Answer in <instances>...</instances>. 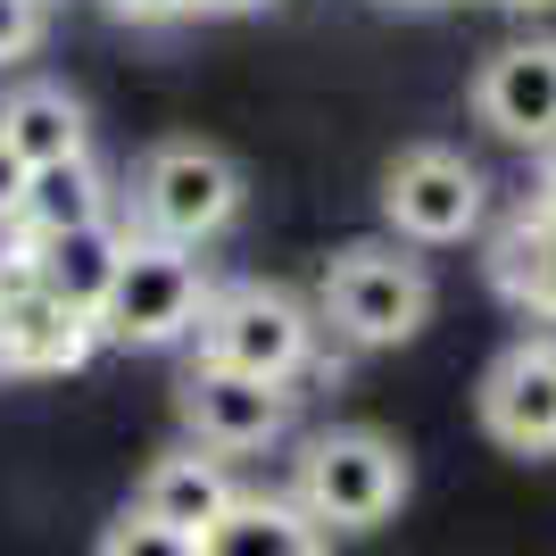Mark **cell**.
Instances as JSON below:
<instances>
[{
  "instance_id": "obj_20",
  "label": "cell",
  "mask_w": 556,
  "mask_h": 556,
  "mask_svg": "<svg viewBox=\"0 0 556 556\" xmlns=\"http://www.w3.org/2000/svg\"><path fill=\"white\" fill-rule=\"evenodd\" d=\"M17 200H25V159L9 150V141H0V225L17 216Z\"/></svg>"
},
{
  "instance_id": "obj_8",
  "label": "cell",
  "mask_w": 556,
  "mask_h": 556,
  "mask_svg": "<svg viewBox=\"0 0 556 556\" xmlns=\"http://www.w3.org/2000/svg\"><path fill=\"white\" fill-rule=\"evenodd\" d=\"M482 432L515 457H548L556 448V357L540 341H515L482 374Z\"/></svg>"
},
{
  "instance_id": "obj_25",
  "label": "cell",
  "mask_w": 556,
  "mask_h": 556,
  "mask_svg": "<svg viewBox=\"0 0 556 556\" xmlns=\"http://www.w3.org/2000/svg\"><path fill=\"white\" fill-rule=\"evenodd\" d=\"M382 9H457V0H382Z\"/></svg>"
},
{
  "instance_id": "obj_18",
  "label": "cell",
  "mask_w": 556,
  "mask_h": 556,
  "mask_svg": "<svg viewBox=\"0 0 556 556\" xmlns=\"http://www.w3.org/2000/svg\"><path fill=\"white\" fill-rule=\"evenodd\" d=\"M42 0H0V67H9V59H25V50L42 42Z\"/></svg>"
},
{
  "instance_id": "obj_12",
  "label": "cell",
  "mask_w": 556,
  "mask_h": 556,
  "mask_svg": "<svg viewBox=\"0 0 556 556\" xmlns=\"http://www.w3.org/2000/svg\"><path fill=\"white\" fill-rule=\"evenodd\" d=\"M125 241H134V232L100 216V225H75V232H42V241H25V250H34V282H42L50 300L100 316L116 266H125Z\"/></svg>"
},
{
  "instance_id": "obj_15",
  "label": "cell",
  "mask_w": 556,
  "mask_h": 556,
  "mask_svg": "<svg viewBox=\"0 0 556 556\" xmlns=\"http://www.w3.org/2000/svg\"><path fill=\"white\" fill-rule=\"evenodd\" d=\"M325 523L300 507V498H232V515L200 540V556H325Z\"/></svg>"
},
{
  "instance_id": "obj_16",
  "label": "cell",
  "mask_w": 556,
  "mask_h": 556,
  "mask_svg": "<svg viewBox=\"0 0 556 556\" xmlns=\"http://www.w3.org/2000/svg\"><path fill=\"white\" fill-rule=\"evenodd\" d=\"M109 216V184H100L92 150L84 159H59V166H34L25 175V200L9 225L25 232V241H42V232H75V225H100Z\"/></svg>"
},
{
  "instance_id": "obj_21",
  "label": "cell",
  "mask_w": 556,
  "mask_h": 556,
  "mask_svg": "<svg viewBox=\"0 0 556 556\" xmlns=\"http://www.w3.org/2000/svg\"><path fill=\"white\" fill-rule=\"evenodd\" d=\"M532 159H540V184L556 191V134H540V141H532Z\"/></svg>"
},
{
  "instance_id": "obj_26",
  "label": "cell",
  "mask_w": 556,
  "mask_h": 556,
  "mask_svg": "<svg viewBox=\"0 0 556 556\" xmlns=\"http://www.w3.org/2000/svg\"><path fill=\"white\" fill-rule=\"evenodd\" d=\"M540 208H548V216H556V191H548V200H540Z\"/></svg>"
},
{
  "instance_id": "obj_2",
  "label": "cell",
  "mask_w": 556,
  "mask_h": 556,
  "mask_svg": "<svg viewBox=\"0 0 556 556\" xmlns=\"http://www.w3.org/2000/svg\"><path fill=\"white\" fill-rule=\"evenodd\" d=\"M200 307H208V266H200V250L159 241V232H134L92 325H100V341L166 349V341H191V332H200Z\"/></svg>"
},
{
  "instance_id": "obj_19",
  "label": "cell",
  "mask_w": 556,
  "mask_h": 556,
  "mask_svg": "<svg viewBox=\"0 0 556 556\" xmlns=\"http://www.w3.org/2000/svg\"><path fill=\"white\" fill-rule=\"evenodd\" d=\"M109 17H125V25H175V17H200V0H109Z\"/></svg>"
},
{
  "instance_id": "obj_1",
  "label": "cell",
  "mask_w": 556,
  "mask_h": 556,
  "mask_svg": "<svg viewBox=\"0 0 556 556\" xmlns=\"http://www.w3.org/2000/svg\"><path fill=\"white\" fill-rule=\"evenodd\" d=\"M325 325L357 349H399L432 325V275L424 257H407L399 241H349L341 257L325 266Z\"/></svg>"
},
{
  "instance_id": "obj_9",
  "label": "cell",
  "mask_w": 556,
  "mask_h": 556,
  "mask_svg": "<svg viewBox=\"0 0 556 556\" xmlns=\"http://www.w3.org/2000/svg\"><path fill=\"white\" fill-rule=\"evenodd\" d=\"M100 349V325L84 307L50 300L42 282L0 291V374H75Z\"/></svg>"
},
{
  "instance_id": "obj_14",
  "label": "cell",
  "mask_w": 556,
  "mask_h": 556,
  "mask_svg": "<svg viewBox=\"0 0 556 556\" xmlns=\"http://www.w3.org/2000/svg\"><path fill=\"white\" fill-rule=\"evenodd\" d=\"M490 291L507 307H523V316H548L556 307V216L548 208H523L515 225H498V241H490Z\"/></svg>"
},
{
  "instance_id": "obj_17",
  "label": "cell",
  "mask_w": 556,
  "mask_h": 556,
  "mask_svg": "<svg viewBox=\"0 0 556 556\" xmlns=\"http://www.w3.org/2000/svg\"><path fill=\"white\" fill-rule=\"evenodd\" d=\"M100 556H200V540L191 532H166V523H150V515H116L109 540H100Z\"/></svg>"
},
{
  "instance_id": "obj_3",
  "label": "cell",
  "mask_w": 556,
  "mask_h": 556,
  "mask_svg": "<svg viewBox=\"0 0 556 556\" xmlns=\"http://www.w3.org/2000/svg\"><path fill=\"white\" fill-rule=\"evenodd\" d=\"M325 532H374L391 523L399 498H407V457L399 441L366 432V424H341V432H316L300 457V490H291Z\"/></svg>"
},
{
  "instance_id": "obj_7",
  "label": "cell",
  "mask_w": 556,
  "mask_h": 556,
  "mask_svg": "<svg viewBox=\"0 0 556 556\" xmlns=\"http://www.w3.org/2000/svg\"><path fill=\"white\" fill-rule=\"evenodd\" d=\"M291 424V382H266V374H232V366H200L184 374V432L216 457H250V448L282 441Z\"/></svg>"
},
{
  "instance_id": "obj_11",
  "label": "cell",
  "mask_w": 556,
  "mask_h": 556,
  "mask_svg": "<svg viewBox=\"0 0 556 556\" xmlns=\"http://www.w3.org/2000/svg\"><path fill=\"white\" fill-rule=\"evenodd\" d=\"M232 498H241V482H232V465L216 457V448H166L150 473H141L134 490V515H150V523H166V532H191L208 540L216 523L232 515Z\"/></svg>"
},
{
  "instance_id": "obj_22",
  "label": "cell",
  "mask_w": 556,
  "mask_h": 556,
  "mask_svg": "<svg viewBox=\"0 0 556 556\" xmlns=\"http://www.w3.org/2000/svg\"><path fill=\"white\" fill-rule=\"evenodd\" d=\"M208 17H250V9H266V0H200Z\"/></svg>"
},
{
  "instance_id": "obj_13",
  "label": "cell",
  "mask_w": 556,
  "mask_h": 556,
  "mask_svg": "<svg viewBox=\"0 0 556 556\" xmlns=\"http://www.w3.org/2000/svg\"><path fill=\"white\" fill-rule=\"evenodd\" d=\"M0 141H9L25 159V175H34V166L84 159V150H92V116H84V100H75L67 84H17V92L0 100Z\"/></svg>"
},
{
  "instance_id": "obj_4",
  "label": "cell",
  "mask_w": 556,
  "mask_h": 556,
  "mask_svg": "<svg viewBox=\"0 0 556 556\" xmlns=\"http://www.w3.org/2000/svg\"><path fill=\"white\" fill-rule=\"evenodd\" d=\"M134 216H141V232H159V241L208 250L216 232L241 216V166H232L216 141H159V150L134 166Z\"/></svg>"
},
{
  "instance_id": "obj_6",
  "label": "cell",
  "mask_w": 556,
  "mask_h": 556,
  "mask_svg": "<svg viewBox=\"0 0 556 556\" xmlns=\"http://www.w3.org/2000/svg\"><path fill=\"white\" fill-rule=\"evenodd\" d=\"M482 208H490L482 166L457 159V150H441V141L399 150L391 175H382V216H391V232L416 241V250H448L465 232H482Z\"/></svg>"
},
{
  "instance_id": "obj_10",
  "label": "cell",
  "mask_w": 556,
  "mask_h": 556,
  "mask_svg": "<svg viewBox=\"0 0 556 556\" xmlns=\"http://www.w3.org/2000/svg\"><path fill=\"white\" fill-rule=\"evenodd\" d=\"M473 116H482L498 141H523V150H532L540 134H556V42L490 50L482 75H473Z\"/></svg>"
},
{
  "instance_id": "obj_24",
  "label": "cell",
  "mask_w": 556,
  "mask_h": 556,
  "mask_svg": "<svg viewBox=\"0 0 556 556\" xmlns=\"http://www.w3.org/2000/svg\"><path fill=\"white\" fill-rule=\"evenodd\" d=\"M498 9H515V17H540V9H556V0H498Z\"/></svg>"
},
{
  "instance_id": "obj_23",
  "label": "cell",
  "mask_w": 556,
  "mask_h": 556,
  "mask_svg": "<svg viewBox=\"0 0 556 556\" xmlns=\"http://www.w3.org/2000/svg\"><path fill=\"white\" fill-rule=\"evenodd\" d=\"M532 341H540V349L556 357V307H548V316H532Z\"/></svg>"
},
{
  "instance_id": "obj_5",
  "label": "cell",
  "mask_w": 556,
  "mask_h": 556,
  "mask_svg": "<svg viewBox=\"0 0 556 556\" xmlns=\"http://www.w3.org/2000/svg\"><path fill=\"white\" fill-rule=\"evenodd\" d=\"M191 341H200L208 366L291 382V374L307 366V349H316V316H307L291 291H275V282H232V291H208Z\"/></svg>"
}]
</instances>
